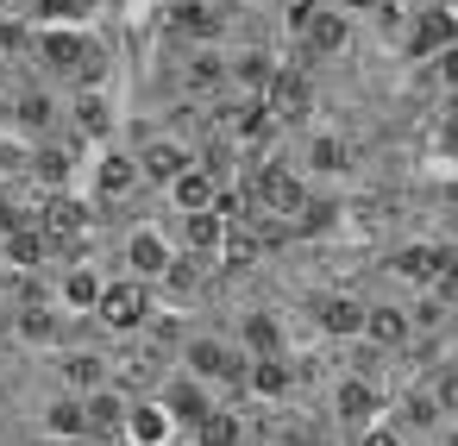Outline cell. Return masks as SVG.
<instances>
[{
  "mask_svg": "<svg viewBox=\"0 0 458 446\" xmlns=\"http://www.w3.org/2000/svg\"><path fill=\"white\" fill-rule=\"evenodd\" d=\"M70 195H82L101 220H126V208H132L139 195H151V189H145V176H139L132 145H126V139H107V145H89V158H82Z\"/></svg>",
  "mask_w": 458,
  "mask_h": 446,
  "instance_id": "1",
  "label": "cell"
},
{
  "mask_svg": "<svg viewBox=\"0 0 458 446\" xmlns=\"http://www.w3.org/2000/svg\"><path fill=\"white\" fill-rule=\"evenodd\" d=\"M189 377H201L220 402H239V377H245V346L233 339V327H208V321H182L176 358Z\"/></svg>",
  "mask_w": 458,
  "mask_h": 446,
  "instance_id": "2",
  "label": "cell"
},
{
  "mask_svg": "<svg viewBox=\"0 0 458 446\" xmlns=\"http://www.w3.org/2000/svg\"><path fill=\"white\" fill-rule=\"evenodd\" d=\"M170 258H176V233H170V220L157 208L114 220V270H126L139 283H157L170 270Z\"/></svg>",
  "mask_w": 458,
  "mask_h": 446,
  "instance_id": "3",
  "label": "cell"
},
{
  "mask_svg": "<svg viewBox=\"0 0 458 446\" xmlns=\"http://www.w3.org/2000/svg\"><path fill=\"white\" fill-rule=\"evenodd\" d=\"M151 283H139V277H126V270H107V283H101V296H95V308H89V321L107 333V339H120V333H139L145 321H151Z\"/></svg>",
  "mask_w": 458,
  "mask_h": 446,
  "instance_id": "4",
  "label": "cell"
},
{
  "mask_svg": "<svg viewBox=\"0 0 458 446\" xmlns=\"http://www.w3.org/2000/svg\"><path fill=\"white\" fill-rule=\"evenodd\" d=\"M452 270V239L439 233V239H402L395 252H383V277L389 283H402V289H427L433 277H445Z\"/></svg>",
  "mask_w": 458,
  "mask_h": 446,
  "instance_id": "5",
  "label": "cell"
},
{
  "mask_svg": "<svg viewBox=\"0 0 458 446\" xmlns=\"http://www.w3.org/2000/svg\"><path fill=\"white\" fill-rule=\"evenodd\" d=\"M383 402H389V396H383L370 377H358V371H333V377H327V421H333L339 433H358L364 421H377Z\"/></svg>",
  "mask_w": 458,
  "mask_h": 446,
  "instance_id": "6",
  "label": "cell"
},
{
  "mask_svg": "<svg viewBox=\"0 0 458 446\" xmlns=\"http://www.w3.org/2000/svg\"><path fill=\"white\" fill-rule=\"evenodd\" d=\"M170 220V233H176V252L182 258H195V264H208L214 277H220V252H226V214L220 208H195V214H164Z\"/></svg>",
  "mask_w": 458,
  "mask_h": 446,
  "instance_id": "7",
  "label": "cell"
},
{
  "mask_svg": "<svg viewBox=\"0 0 458 446\" xmlns=\"http://www.w3.org/2000/svg\"><path fill=\"white\" fill-rule=\"evenodd\" d=\"M151 396L164 402V415L176 421V433H189V427H195V421H201V415H208V408L220 402V396H214V390H208L201 377H189L182 365H164V377L151 383Z\"/></svg>",
  "mask_w": 458,
  "mask_h": 446,
  "instance_id": "8",
  "label": "cell"
},
{
  "mask_svg": "<svg viewBox=\"0 0 458 446\" xmlns=\"http://www.w3.org/2000/svg\"><path fill=\"white\" fill-rule=\"evenodd\" d=\"M51 239L38 233V220H7L0 227V270L7 277H32V270H51Z\"/></svg>",
  "mask_w": 458,
  "mask_h": 446,
  "instance_id": "9",
  "label": "cell"
},
{
  "mask_svg": "<svg viewBox=\"0 0 458 446\" xmlns=\"http://www.w3.org/2000/svg\"><path fill=\"white\" fill-rule=\"evenodd\" d=\"M308 183H327V176H352V145L333 133V126H308L301 133V158H289Z\"/></svg>",
  "mask_w": 458,
  "mask_h": 446,
  "instance_id": "10",
  "label": "cell"
},
{
  "mask_svg": "<svg viewBox=\"0 0 458 446\" xmlns=\"http://www.w3.org/2000/svg\"><path fill=\"white\" fill-rule=\"evenodd\" d=\"M314 308V333L320 339H333V346H345V339H358V321H364V296H352V289H314L308 296Z\"/></svg>",
  "mask_w": 458,
  "mask_h": 446,
  "instance_id": "11",
  "label": "cell"
},
{
  "mask_svg": "<svg viewBox=\"0 0 458 446\" xmlns=\"http://www.w3.org/2000/svg\"><path fill=\"white\" fill-rule=\"evenodd\" d=\"M120 415H126V390H114V383L82 390V440L89 446H120Z\"/></svg>",
  "mask_w": 458,
  "mask_h": 446,
  "instance_id": "12",
  "label": "cell"
},
{
  "mask_svg": "<svg viewBox=\"0 0 458 446\" xmlns=\"http://www.w3.org/2000/svg\"><path fill=\"white\" fill-rule=\"evenodd\" d=\"M358 339L364 346H383V352H402L408 346V314H402V296H364V321H358Z\"/></svg>",
  "mask_w": 458,
  "mask_h": 446,
  "instance_id": "13",
  "label": "cell"
},
{
  "mask_svg": "<svg viewBox=\"0 0 458 446\" xmlns=\"http://www.w3.org/2000/svg\"><path fill=\"white\" fill-rule=\"evenodd\" d=\"M233 339L245 346V352H289L295 346V333H289V321L276 314V308H245L239 321H233Z\"/></svg>",
  "mask_w": 458,
  "mask_h": 446,
  "instance_id": "14",
  "label": "cell"
},
{
  "mask_svg": "<svg viewBox=\"0 0 458 446\" xmlns=\"http://www.w3.org/2000/svg\"><path fill=\"white\" fill-rule=\"evenodd\" d=\"M38 433H45L51 446H76V440H82V396L57 383V390L38 402Z\"/></svg>",
  "mask_w": 458,
  "mask_h": 446,
  "instance_id": "15",
  "label": "cell"
},
{
  "mask_svg": "<svg viewBox=\"0 0 458 446\" xmlns=\"http://www.w3.org/2000/svg\"><path fill=\"white\" fill-rule=\"evenodd\" d=\"M182 440L189 446H245V402H214Z\"/></svg>",
  "mask_w": 458,
  "mask_h": 446,
  "instance_id": "16",
  "label": "cell"
},
{
  "mask_svg": "<svg viewBox=\"0 0 458 446\" xmlns=\"http://www.w3.org/2000/svg\"><path fill=\"white\" fill-rule=\"evenodd\" d=\"M345 446H408V440H402V433H395V427L377 415V421H364L358 433H345Z\"/></svg>",
  "mask_w": 458,
  "mask_h": 446,
  "instance_id": "17",
  "label": "cell"
},
{
  "mask_svg": "<svg viewBox=\"0 0 458 446\" xmlns=\"http://www.w3.org/2000/svg\"><path fill=\"white\" fill-rule=\"evenodd\" d=\"M327 7H339L345 20H358V26H364V20H377V13L389 7V0H327Z\"/></svg>",
  "mask_w": 458,
  "mask_h": 446,
  "instance_id": "18",
  "label": "cell"
},
{
  "mask_svg": "<svg viewBox=\"0 0 458 446\" xmlns=\"http://www.w3.org/2000/svg\"><path fill=\"white\" fill-rule=\"evenodd\" d=\"M164 446H189V440H182V433H176V440H164Z\"/></svg>",
  "mask_w": 458,
  "mask_h": 446,
  "instance_id": "19",
  "label": "cell"
}]
</instances>
